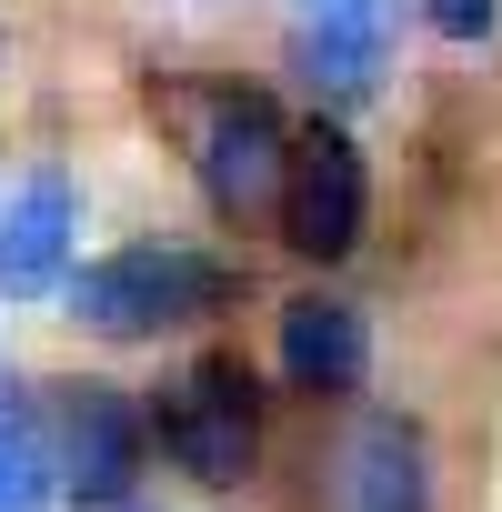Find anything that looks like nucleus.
I'll use <instances>...</instances> for the list:
<instances>
[{"mask_svg": "<svg viewBox=\"0 0 502 512\" xmlns=\"http://www.w3.org/2000/svg\"><path fill=\"white\" fill-rule=\"evenodd\" d=\"M241 272L221 262V251H191V241H121L101 251V262H71L61 302L81 332L101 342H161V332H191L211 312H231Z\"/></svg>", "mask_w": 502, "mask_h": 512, "instance_id": "obj_1", "label": "nucleus"}, {"mask_svg": "<svg viewBox=\"0 0 502 512\" xmlns=\"http://www.w3.org/2000/svg\"><path fill=\"white\" fill-rule=\"evenodd\" d=\"M141 442L201 492L251 482V462H262V382H251V362L241 352H201L191 372H171L161 402L141 412Z\"/></svg>", "mask_w": 502, "mask_h": 512, "instance_id": "obj_2", "label": "nucleus"}, {"mask_svg": "<svg viewBox=\"0 0 502 512\" xmlns=\"http://www.w3.org/2000/svg\"><path fill=\"white\" fill-rule=\"evenodd\" d=\"M171 121H181V151H191V181L221 221H251L272 211L282 191V151H292V121L262 101V91H171Z\"/></svg>", "mask_w": 502, "mask_h": 512, "instance_id": "obj_3", "label": "nucleus"}, {"mask_svg": "<svg viewBox=\"0 0 502 512\" xmlns=\"http://www.w3.org/2000/svg\"><path fill=\"white\" fill-rule=\"evenodd\" d=\"M272 211H282V241L302 251V262H342V251H362V231H372V171H362V141L332 131V121L292 131Z\"/></svg>", "mask_w": 502, "mask_h": 512, "instance_id": "obj_4", "label": "nucleus"}, {"mask_svg": "<svg viewBox=\"0 0 502 512\" xmlns=\"http://www.w3.org/2000/svg\"><path fill=\"white\" fill-rule=\"evenodd\" d=\"M141 412L111 392V382H71L61 392V452H51V482H71L81 512H121L131 482H141Z\"/></svg>", "mask_w": 502, "mask_h": 512, "instance_id": "obj_5", "label": "nucleus"}, {"mask_svg": "<svg viewBox=\"0 0 502 512\" xmlns=\"http://www.w3.org/2000/svg\"><path fill=\"white\" fill-rule=\"evenodd\" d=\"M332 512H432V442L412 412H362L332 452Z\"/></svg>", "mask_w": 502, "mask_h": 512, "instance_id": "obj_6", "label": "nucleus"}, {"mask_svg": "<svg viewBox=\"0 0 502 512\" xmlns=\"http://www.w3.org/2000/svg\"><path fill=\"white\" fill-rule=\"evenodd\" d=\"M292 71L322 101H372L382 71H392V0H302Z\"/></svg>", "mask_w": 502, "mask_h": 512, "instance_id": "obj_7", "label": "nucleus"}, {"mask_svg": "<svg viewBox=\"0 0 502 512\" xmlns=\"http://www.w3.org/2000/svg\"><path fill=\"white\" fill-rule=\"evenodd\" d=\"M71 251H81V191H71V171H31L11 201H0V292L11 302L61 292Z\"/></svg>", "mask_w": 502, "mask_h": 512, "instance_id": "obj_8", "label": "nucleus"}, {"mask_svg": "<svg viewBox=\"0 0 502 512\" xmlns=\"http://www.w3.org/2000/svg\"><path fill=\"white\" fill-rule=\"evenodd\" d=\"M282 372L302 392H362L372 382V322L332 292H302L282 302Z\"/></svg>", "mask_w": 502, "mask_h": 512, "instance_id": "obj_9", "label": "nucleus"}, {"mask_svg": "<svg viewBox=\"0 0 502 512\" xmlns=\"http://www.w3.org/2000/svg\"><path fill=\"white\" fill-rule=\"evenodd\" d=\"M51 492V442L21 402H0V512H41Z\"/></svg>", "mask_w": 502, "mask_h": 512, "instance_id": "obj_10", "label": "nucleus"}, {"mask_svg": "<svg viewBox=\"0 0 502 512\" xmlns=\"http://www.w3.org/2000/svg\"><path fill=\"white\" fill-rule=\"evenodd\" d=\"M422 21H432L442 41H462V51H472V41H492V21H502V0H422Z\"/></svg>", "mask_w": 502, "mask_h": 512, "instance_id": "obj_11", "label": "nucleus"}, {"mask_svg": "<svg viewBox=\"0 0 502 512\" xmlns=\"http://www.w3.org/2000/svg\"><path fill=\"white\" fill-rule=\"evenodd\" d=\"M121 512H131V502H121Z\"/></svg>", "mask_w": 502, "mask_h": 512, "instance_id": "obj_12", "label": "nucleus"}]
</instances>
